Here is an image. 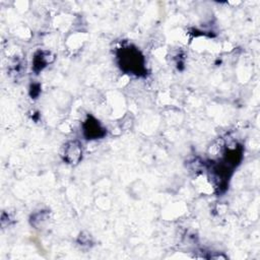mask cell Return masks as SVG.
I'll list each match as a JSON object with an SVG mask.
<instances>
[{
  "label": "cell",
  "mask_w": 260,
  "mask_h": 260,
  "mask_svg": "<svg viewBox=\"0 0 260 260\" xmlns=\"http://www.w3.org/2000/svg\"><path fill=\"white\" fill-rule=\"evenodd\" d=\"M54 58L55 57L51 52L45 51V50H39L38 52H36L32 58V70L36 73H39L47 65L52 63L54 61Z\"/></svg>",
  "instance_id": "cell-4"
},
{
  "label": "cell",
  "mask_w": 260,
  "mask_h": 260,
  "mask_svg": "<svg viewBox=\"0 0 260 260\" xmlns=\"http://www.w3.org/2000/svg\"><path fill=\"white\" fill-rule=\"evenodd\" d=\"M61 156L66 164L77 165L82 158V145L78 140H70L64 144Z\"/></svg>",
  "instance_id": "cell-3"
},
{
  "label": "cell",
  "mask_w": 260,
  "mask_h": 260,
  "mask_svg": "<svg viewBox=\"0 0 260 260\" xmlns=\"http://www.w3.org/2000/svg\"><path fill=\"white\" fill-rule=\"evenodd\" d=\"M41 92V86L39 83H35L30 86V90H29V93H30V96L31 98H37Z\"/></svg>",
  "instance_id": "cell-5"
},
{
  "label": "cell",
  "mask_w": 260,
  "mask_h": 260,
  "mask_svg": "<svg viewBox=\"0 0 260 260\" xmlns=\"http://www.w3.org/2000/svg\"><path fill=\"white\" fill-rule=\"evenodd\" d=\"M117 62L120 69L135 76H145L147 69L145 66V58L138 48L129 45L117 50Z\"/></svg>",
  "instance_id": "cell-1"
},
{
  "label": "cell",
  "mask_w": 260,
  "mask_h": 260,
  "mask_svg": "<svg viewBox=\"0 0 260 260\" xmlns=\"http://www.w3.org/2000/svg\"><path fill=\"white\" fill-rule=\"evenodd\" d=\"M82 134L85 139L94 140L105 137L107 130L94 117L87 116L82 123Z\"/></svg>",
  "instance_id": "cell-2"
}]
</instances>
